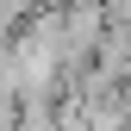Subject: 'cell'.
I'll list each match as a JSON object with an SVG mask.
<instances>
[{
	"instance_id": "obj_1",
	"label": "cell",
	"mask_w": 131,
	"mask_h": 131,
	"mask_svg": "<svg viewBox=\"0 0 131 131\" xmlns=\"http://www.w3.org/2000/svg\"><path fill=\"white\" fill-rule=\"evenodd\" d=\"M50 6V0H0V25H13V31H25L38 13Z\"/></svg>"
},
{
	"instance_id": "obj_2",
	"label": "cell",
	"mask_w": 131,
	"mask_h": 131,
	"mask_svg": "<svg viewBox=\"0 0 131 131\" xmlns=\"http://www.w3.org/2000/svg\"><path fill=\"white\" fill-rule=\"evenodd\" d=\"M125 106H131V75H125Z\"/></svg>"
}]
</instances>
